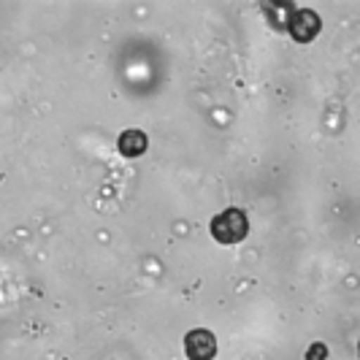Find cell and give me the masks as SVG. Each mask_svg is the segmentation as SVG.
I'll return each instance as SVG.
<instances>
[{"instance_id":"cell-1","label":"cell","mask_w":360,"mask_h":360,"mask_svg":"<svg viewBox=\"0 0 360 360\" xmlns=\"http://www.w3.org/2000/svg\"><path fill=\"white\" fill-rule=\"evenodd\" d=\"M250 233V222L241 209H228L212 219V236L219 244H238Z\"/></svg>"},{"instance_id":"cell-2","label":"cell","mask_w":360,"mask_h":360,"mask_svg":"<svg viewBox=\"0 0 360 360\" xmlns=\"http://www.w3.org/2000/svg\"><path fill=\"white\" fill-rule=\"evenodd\" d=\"M184 352L190 360H212L217 355V339L212 330H190L184 336Z\"/></svg>"},{"instance_id":"cell-3","label":"cell","mask_w":360,"mask_h":360,"mask_svg":"<svg viewBox=\"0 0 360 360\" xmlns=\"http://www.w3.org/2000/svg\"><path fill=\"white\" fill-rule=\"evenodd\" d=\"M288 30L298 44H309L311 38L320 33V17L314 11H309V8H298L288 19Z\"/></svg>"},{"instance_id":"cell-4","label":"cell","mask_w":360,"mask_h":360,"mask_svg":"<svg viewBox=\"0 0 360 360\" xmlns=\"http://www.w3.org/2000/svg\"><path fill=\"white\" fill-rule=\"evenodd\" d=\"M146 136L141 130H125L122 136H120V152L125 155V158H141L146 152Z\"/></svg>"},{"instance_id":"cell-5","label":"cell","mask_w":360,"mask_h":360,"mask_svg":"<svg viewBox=\"0 0 360 360\" xmlns=\"http://www.w3.org/2000/svg\"><path fill=\"white\" fill-rule=\"evenodd\" d=\"M328 358V347H325V344H311V347H309V352H307V360H325Z\"/></svg>"}]
</instances>
